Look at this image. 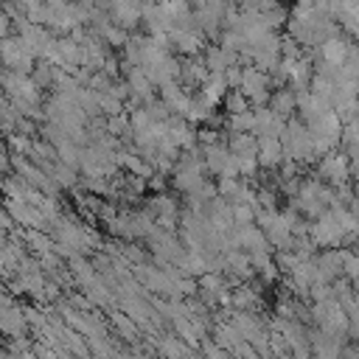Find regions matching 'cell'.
<instances>
[{"instance_id": "cell-1", "label": "cell", "mask_w": 359, "mask_h": 359, "mask_svg": "<svg viewBox=\"0 0 359 359\" xmlns=\"http://www.w3.org/2000/svg\"><path fill=\"white\" fill-rule=\"evenodd\" d=\"M325 54H328V59H331V62H334V59L339 62V59H342V54H345V45L331 40V42H328V48H325Z\"/></svg>"}]
</instances>
